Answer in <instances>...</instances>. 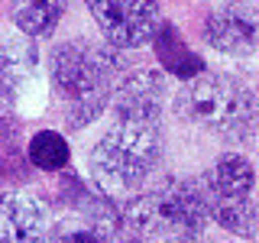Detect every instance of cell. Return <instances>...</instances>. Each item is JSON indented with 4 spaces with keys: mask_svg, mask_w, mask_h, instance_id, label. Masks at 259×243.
<instances>
[{
    "mask_svg": "<svg viewBox=\"0 0 259 243\" xmlns=\"http://www.w3.org/2000/svg\"><path fill=\"white\" fill-rule=\"evenodd\" d=\"M204 39L224 55H237V59L253 55L256 52V39H259L253 7L227 4L221 10H214L204 20Z\"/></svg>",
    "mask_w": 259,
    "mask_h": 243,
    "instance_id": "9",
    "label": "cell"
},
{
    "mask_svg": "<svg viewBox=\"0 0 259 243\" xmlns=\"http://www.w3.org/2000/svg\"><path fill=\"white\" fill-rule=\"evenodd\" d=\"M49 208L29 191H0V243H39L49 230Z\"/></svg>",
    "mask_w": 259,
    "mask_h": 243,
    "instance_id": "10",
    "label": "cell"
},
{
    "mask_svg": "<svg viewBox=\"0 0 259 243\" xmlns=\"http://www.w3.org/2000/svg\"><path fill=\"white\" fill-rule=\"evenodd\" d=\"M152 39H156V55H159V62L165 65V71H172V75H178V78H194V75L204 71L201 55L185 46V39L178 36V29L172 26V23L156 26Z\"/></svg>",
    "mask_w": 259,
    "mask_h": 243,
    "instance_id": "11",
    "label": "cell"
},
{
    "mask_svg": "<svg viewBox=\"0 0 259 243\" xmlns=\"http://www.w3.org/2000/svg\"><path fill=\"white\" fill-rule=\"evenodd\" d=\"M178 117L224 136V140H246L256 120V97L240 78L221 71H201L175 97Z\"/></svg>",
    "mask_w": 259,
    "mask_h": 243,
    "instance_id": "4",
    "label": "cell"
},
{
    "mask_svg": "<svg viewBox=\"0 0 259 243\" xmlns=\"http://www.w3.org/2000/svg\"><path fill=\"white\" fill-rule=\"evenodd\" d=\"M253 166L243 156H221L217 166L204 175L207 211L224 230L249 240L256 237V205H253Z\"/></svg>",
    "mask_w": 259,
    "mask_h": 243,
    "instance_id": "5",
    "label": "cell"
},
{
    "mask_svg": "<svg viewBox=\"0 0 259 243\" xmlns=\"http://www.w3.org/2000/svg\"><path fill=\"white\" fill-rule=\"evenodd\" d=\"M39 243H130V237L120 217L107 211V205L91 201L84 208L75 205V211L59 221H49V230Z\"/></svg>",
    "mask_w": 259,
    "mask_h": 243,
    "instance_id": "7",
    "label": "cell"
},
{
    "mask_svg": "<svg viewBox=\"0 0 259 243\" xmlns=\"http://www.w3.org/2000/svg\"><path fill=\"white\" fill-rule=\"evenodd\" d=\"M36 62H39V52H36V46H32L29 36L10 39V43L0 49V88H7V91L16 94V88L23 85V78H32Z\"/></svg>",
    "mask_w": 259,
    "mask_h": 243,
    "instance_id": "13",
    "label": "cell"
},
{
    "mask_svg": "<svg viewBox=\"0 0 259 243\" xmlns=\"http://www.w3.org/2000/svg\"><path fill=\"white\" fill-rule=\"evenodd\" d=\"M71 159V149L65 143L62 133L55 130H39L36 136L29 140V162L42 172H62Z\"/></svg>",
    "mask_w": 259,
    "mask_h": 243,
    "instance_id": "14",
    "label": "cell"
},
{
    "mask_svg": "<svg viewBox=\"0 0 259 243\" xmlns=\"http://www.w3.org/2000/svg\"><path fill=\"white\" fill-rule=\"evenodd\" d=\"M162 97H165V78L152 68H136L117 81L110 101H113V110H117V120L159 124Z\"/></svg>",
    "mask_w": 259,
    "mask_h": 243,
    "instance_id": "8",
    "label": "cell"
},
{
    "mask_svg": "<svg viewBox=\"0 0 259 243\" xmlns=\"http://www.w3.org/2000/svg\"><path fill=\"white\" fill-rule=\"evenodd\" d=\"M117 68V52L107 43H59L52 49V85L65 101V124L71 130L88 127L104 113L110 101V78Z\"/></svg>",
    "mask_w": 259,
    "mask_h": 243,
    "instance_id": "2",
    "label": "cell"
},
{
    "mask_svg": "<svg viewBox=\"0 0 259 243\" xmlns=\"http://www.w3.org/2000/svg\"><path fill=\"white\" fill-rule=\"evenodd\" d=\"M71 0H13L10 16L23 36H49L65 16Z\"/></svg>",
    "mask_w": 259,
    "mask_h": 243,
    "instance_id": "12",
    "label": "cell"
},
{
    "mask_svg": "<svg viewBox=\"0 0 259 243\" xmlns=\"http://www.w3.org/2000/svg\"><path fill=\"white\" fill-rule=\"evenodd\" d=\"M162 156L159 124L117 120L91 149V178L107 198H133Z\"/></svg>",
    "mask_w": 259,
    "mask_h": 243,
    "instance_id": "3",
    "label": "cell"
},
{
    "mask_svg": "<svg viewBox=\"0 0 259 243\" xmlns=\"http://www.w3.org/2000/svg\"><path fill=\"white\" fill-rule=\"evenodd\" d=\"M204 178H162L156 188L133 194L120 214L130 240L143 243H207Z\"/></svg>",
    "mask_w": 259,
    "mask_h": 243,
    "instance_id": "1",
    "label": "cell"
},
{
    "mask_svg": "<svg viewBox=\"0 0 259 243\" xmlns=\"http://www.w3.org/2000/svg\"><path fill=\"white\" fill-rule=\"evenodd\" d=\"M110 49H140L159 26V0H84Z\"/></svg>",
    "mask_w": 259,
    "mask_h": 243,
    "instance_id": "6",
    "label": "cell"
}]
</instances>
